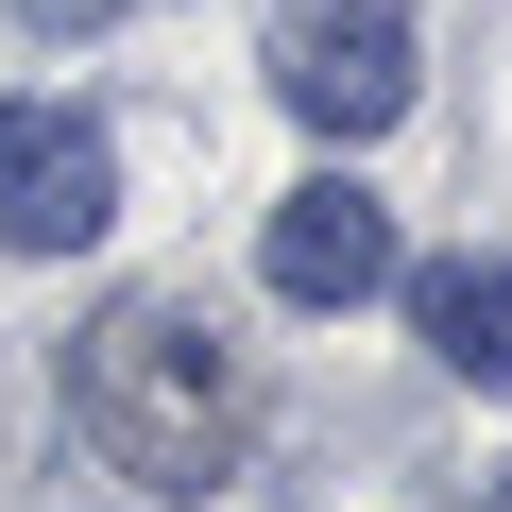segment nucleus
Segmentation results:
<instances>
[{
	"label": "nucleus",
	"instance_id": "f257e3e1",
	"mask_svg": "<svg viewBox=\"0 0 512 512\" xmlns=\"http://www.w3.org/2000/svg\"><path fill=\"white\" fill-rule=\"evenodd\" d=\"M69 410H86V444H103L120 478H154V495H205V478L239 461V359H222V325H205L188 291H120V308L69 342Z\"/></svg>",
	"mask_w": 512,
	"mask_h": 512
},
{
	"label": "nucleus",
	"instance_id": "f03ea898",
	"mask_svg": "<svg viewBox=\"0 0 512 512\" xmlns=\"http://www.w3.org/2000/svg\"><path fill=\"white\" fill-rule=\"evenodd\" d=\"M274 103L308 137H393L410 120V18L393 0H274Z\"/></svg>",
	"mask_w": 512,
	"mask_h": 512
},
{
	"label": "nucleus",
	"instance_id": "7ed1b4c3",
	"mask_svg": "<svg viewBox=\"0 0 512 512\" xmlns=\"http://www.w3.org/2000/svg\"><path fill=\"white\" fill-rule=\"evenodd\" d=\"M120 222V154L69 103H0V256H86Z\"/></svg>",
	"mask_w": 512,
	"mask_h": 512
},
{
	"label": "nucleus",
	"instance_id": "20e7f679",
	"mask_svg": "<svg viewBox=\"0 0 512 512\" xmlns=\"http://www.w3.org/2000/svg\"><path fill=\"white\" fill-rule=\"evenodd\" d=\"M256 274H274L291 308H359V291H393L410 256H393V205L359 188V171H308L274 222H256Z\"/></svg>",
	"mask_w": 512,
	"mask_h": 512
},
{
	"label": "nucleus",
	"instance_id": "39448f33",
	"mask_svg": "<svg viewBox=\"0 0 512 512\" xmlns=\"http://www.w3.org/2000/svg\"><path fill=\"white\" fill-rule=\"evenodd\" d=\"M393 291H410V342L461 393H512V256H427V274H393Z\"/></svg>",
	"mask_w": 512,
	"mask_h": 512
},
{
	"label": "nucleus",
	"instance_id": "423d86ee",
	"mask_svg": "<svg viewBox=\"0 0 512 512\" xmlns=\"http://www.w3.org/2000/svg\"><path fill=\"white\" fill-rule=\"evenodd\" d=\"M18 18H35V35H103L120 0H18Z\"/></svg>",
	"mask_w": 512,
	"mask_h": 512
},
{
	"label": "nucleus",
	"instance_id": "0eeeda50",
	"mask_svg": "<svg viewBox=\"0 0 512 512\" xmlns=\"http://www.w3.org/2000/svg\"><path fill=\"white\" fill-rule=\"evenodd\" d=\"M495 512H512V478H495Z\"/></svg>",
	"mask_w": 512,
	"mask_h": 512
}]
</instances>
